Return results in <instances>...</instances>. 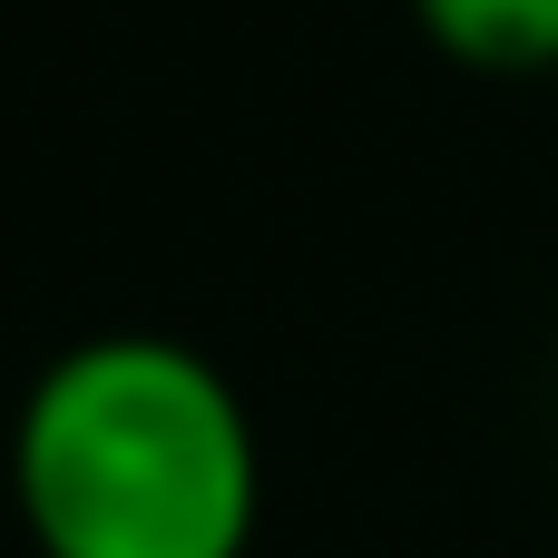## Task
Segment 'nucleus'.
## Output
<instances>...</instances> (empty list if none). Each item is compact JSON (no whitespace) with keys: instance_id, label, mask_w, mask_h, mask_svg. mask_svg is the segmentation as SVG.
Here are the masks:
<instances>
[{"instance_id":"nucleus-2","label":"nucleus","mask_w":558,"mask_h":558,"mask_svg":"<svg viewBox=\"0 0 558 558\" xmlns=\"http://www.w3.org/2000/svg\"><path fill=\"white\" fill-rule=\"evenodd\" d=\"M412 20L471 78H549L558 69V0H412Z\"/></svg>"},{"instance_id":"nucleus-1","label":"nucleus","mask_w":558,"mask_h":558,"mask_svg":"<svg viewBox=\"0 0 558 558\" xmlns=\"http://www.w3.org/2000/svg\"><path fill=\"white\" fill-rule=\"evenodd\" d=\"M10 490L39 558H245L265 441L196 343L98 333L29 383Z\"/></svg>"}]
</instances>
